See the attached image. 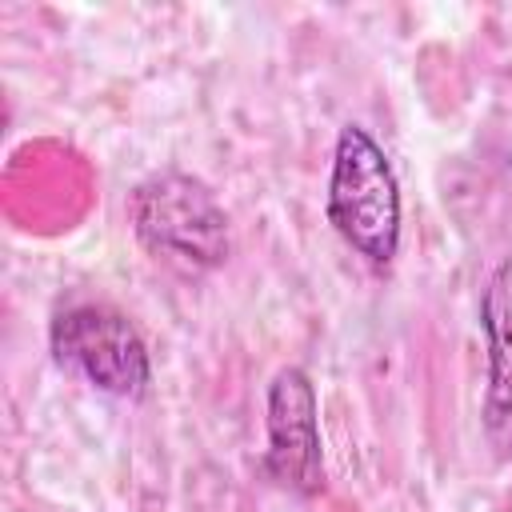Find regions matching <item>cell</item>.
Instances as JSON below:
<instances>
[{"mask_svg": "<svg viewBox=\"0 0 512 512\" xmlns=\"http://www.w3.org/2000/svg\"><path fill=\"white\" fill-rule=\"evenodd\" d=\"M328 220L332 228L376 268L396 256L400 244V188L384 148L348 124L336 140L332 180H328Z\"/></svg>", "mask_w": 512, "mask_h": 512, "instance_id": "obj_1", "label": "cell"}, {"mask_svg": "<svg viewBox=\"0 0 512 512\" xmlns=\"http://www.w3.org/2000/svg\"><path fill=\"white\" fill-rule=\"evenodd\" d=\"M132 228L140 244L184 276H200L228 256V220L212 192L184 176L160 172L132 192Z\"/></svg>", "mask_w": 512, "mask_h": 512, "instance_id": "obj_2", "label": "cell"}, {"mask_svg": "<svg viewBox=\"0 0 512 512\" xmlns=\"http://www.w3.org/2000/svg\"><path fill=\"white\" fill-rule=\"evenodd\" d=\"M52 352L92 388L112 396H140L152 368L132 320L108 304H72L52 320Z\"/></svg>", "mask_w": 512, "mask_h": 512, "instance_id": "obj_3", "label": "cell"}, {"mask_svg": "<svg viewBox=\"0 0 512 512\" xmlns=\"http://www.w3.org/2000/svg\"><path fill=\"white\" fill-rule=\"evenodd\" d=\"M260 468L268 480L300 496H312L324 484L316 392L304 368H280L268 388V448Z\"/></svg>", "mask_w": 512, "mask_h": 512, "instance_id": "obj_4", "label": "cell"}, {"mask_svg": "<svg viewBox=\"0 0 512 512\" xmlns=\"http://www.w3.org/2000/svg\"><path fill=\"white\" fill-rule=\"evenodd\" d=\"M480 324L488 332V392H484V436L508 456L512 452V260H504L484 288Z\"/></svg>", "mask_w": 512, "mask_h": 512, "instance_id": "obj_5", "label": "cell"}]
</instances>
